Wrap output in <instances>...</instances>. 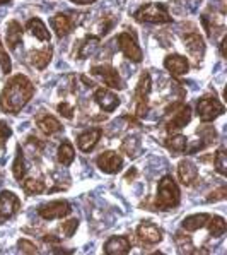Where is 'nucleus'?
<instances>
[{
  "instance_id": "1",
  "label": "nucleus",
  "mask_w": 227,
  "mask_h": 255,
  "mask_svg": "<svg viewBox=\"0 0 227 255\" xmlns=\"http://www.w3.org/2000/svg\"><path fill=\"white\" fill-rule=\"evenodd\" d=\"M34 96V86L22 74H17L5 84V88L0 93V110L3 113L15 115L31 101Z\"/></svg>"
},
{
  "instance_id": "2",
  "label": "nucleus",
  "mask_w": 227,
  "mask_h": 255,
  "mask_svg": "<svg viewBox=\"0 0 227 255\" xmlns=\"http://www.w3.org/2000/svg\"><path fill=\"white\" fill-rule=\"evenodd\" d=\"M179 199H181L179 188L176 185L173 176H169V175L162 176L157 185V199H155L157 209H160V211L174 209V207H178Z\"/></svg>"
},
{
  "instance_id": "3",
  "label": "nucleus",
  "mask_w": 227,
  "mask_h": 255,
  "mask_svg": "<svg viewBox=\"0 0 227 255\" xmlns=\"http://www.w3.org/2000/svg\"><path fill=\"white\" fill-rule=\"evenodd\" d=\"M134 17L139 22H151V24H167L173 21L166 7L159 5V3H146L137 10Z\"/></svg>"
},
{
  "instance_id": "4",
  "label": "nucleus",
  "mask_w": 227,
  "mask_h": 255,
  "mask_svg": "<svg viewBox=\"0 0 227 255\" xmlns=\"http://www.w3.org/2000/svg\"><path fill=\"white\" fill-rule=\"evenodd\" d=\"M166 113L169 115V120H167V124H166V130L169 132V134H173V132L179 130V128L186 127L191 120V108L183 103L169 107L166 110Z\"/></svg>"
},
{
  "instance_id": "5",
  "label": "nucleus",
  "mask_w": 227,
  "mask_h": 255,
  "mask_svg": "<svg viewBox=\"0 0 227 255\" xmlns=\"http://www.w3.org/2000/svg\"><path fill=\"white\" fill-rule=\"evenodd\" d=\"M224 105L215 96H203L197 103V113L202 122H212L224 113Z\"/></svg>"
},
{
  "instance_id": "6",
  "label": "nucleus",
  "mask_w": 227,
  "mask_h": 255,
  "mask_svg": "<svg viewBox=\"0 0 227 255\" xmlns=\"http://www.w3.org/2000/svg\"><path fill=\"white\" fill-rule=\"evenodd\" d=\"M151 76L147 72H144L139 79V84L135 88V115L137 117H144L147 113V101H149V94H151Z\"/></svg>"
},
{
  "instance_id": "7",
  "label": "nucleus",
  "mask_w": 227,
  "mask_h": 255,
  "mask_svg": "<svg viewBox=\"0 0 227 255\" xmlns=\"http://www.w3.org/2000/svg\"><path fill=\"white\" fill-rule=\"evenodd\" d=\"M72 213V207L67 201H53L48 202L45 206L40 207L38 214H40L41 219L45 221H52V219H64L65 216H69Z\"/></svg>"
},
{
  "instance_id": "8",
  "label": "nucleus",
  "mask_w": 227,
  "mask_h": 255,
  "mask_svg": "<svg viewBox=\"0 0 227 255\" xmlns=\"http://www.w3.org/2000/svg\"><path fill=\"white\" fill-rule=\"evenodd\" d=\"M21 207V201L19 197L10 190L0 192V225L9 221L12 216L17 213Z\"/></svg>"
},
{
  "instance_id": "9",
  "label": "nucleus",
  "mask_w": 227,
  "mask_h": 255,
  "mask_svg": "<svg viewBox=\"0 0 227 255\" xmlns=\"http://www.w3.org/2000/svg\"><path fill=\"white\" fill-rule=\"evenodd\" d=\"M116 43H118V48L121 50V53L125 55V57L128 58V60L132 62H142V50H140V46L137 45L135 38L132 36L130 33H121L118 34V38H116Z\"/></svg>"
},
{
  "instance_id": "10",
  "label": "nucleus",
  "mask_w": 227,
  "mask_h": 255,
  "mask_svg": "<svg viewBox=\"0 0 227 255\" xmlns=\"http://www.w3.org/2000/svg\"><path fill=\"white\" fill-rule=\"evenodd\" d=\"M91 72L96 77H99V79L103 81L108 88H111V89H123L125 88L118 70L109 67V65H96V67L91 69Z\"/></svg>"
},
{
  "instance_id": "11",
  "label": "nucleus",
  "mask_w": 227,
  "mask_h": 255,
  "mask_svg": "<svg viewBox=\"0 0 227 255\" xmlns=\"http://www.w3.org/2000/svg\"><path fill=\"white\" fill-rule=\"evenodd\" d=\"M96 164L104 173L115 175V173H118L121 170V166H123V159H121V156L116 151H106L96 159Z\"/></svg>"
},
{
  "instance_id": "12",
  "label": "nucleus",
  "mask_w": 227,
  "mask_h": 255,
  "mask_svg": "<svg viewBox=\"0 0 227 255\" xmlns=\"http://www.w3.org/2000/svg\"><path fill=\"white\" fill-rule=\"evenodd\" d=\"M137 237H139L140 242L147 243V245H155V243L162 242V231L154 223L144 221L137 228Z\"/></svg>"
},
{
  "instance_id": "13",
  "label": "nucleus",
  "mask_w": 227,
  "mask_h": 255,
  "mask_svg": "<svg viewBox=\"0 0 227 255\" xmlns=\"http://www.w3.org/2000/svg\"><path fill=\"white\" fill-rule=\"evenodd\" d=\"M94 101L97 103V107L104 112H115L120 105V98L115 93H111L109 89L99 88L94 91Z\"/></svg>"
},
{
  "instance_id": "14",
  "label": "nucleus",
  "mask_w": 227,
  "mask_h": 255,
  "mask_svg": "<svg viewBox=\"0 0 227 255\" xmlns=\"http://www.w3.org/2000/svg\"><path fill=\"white\" fill-rule=\"evenodd\" d=\"M164 67L169 74H173L174 77H179V76H185L188 72V69H190V62H188L186 57H183V55H167L166 58H164Z\"/></svg>"
},
{
  "instance_id": "15",
  "label": "nucleus",
  "mask_w": 227,
  "mask_h": 255,
  "mask_svg": "<svg viewBox=\"0 0 227 255\" xmlns=\"http://www.w3.org/2000/svg\"><path fill=\"white\" fill-rule=\"evenodd\" d=\"M132 249L128 237H111L104 243V254L108 255H125Z\"/></svg>"
},
{
  "instance_id": "16",
  "label": "nucleus",
  "mask_w": 227,
  "mask_h": 255,
  "mask_svg": "<svg viewBox=\"0 0 227 255\" xmlns=\"http://www.w3.org/2000/svg\"><path fill=\"white\" fill-rule=\"evenodd\" d=\"M178 176H179V180H181L183 185L190 187L197 182L198 168L195 166V163L190 161V159H183V161L178 164Z\"/></svg>"
},
{
  "instance_id": "17",
  "label": "nucleus",
  "mask_w": 227,
  "mask_h": 255,
  "mask_svg": "<svg viewBox=\"0 0 227 255\" xmlns=\"http://www.w3.org/2000/svg\"><path fill=\"white\" fill-rule=\"evenodd\" d=\"M185 46L190 52V55L197 60H202L203 53H205V43H203V38L198 33H190L185 36Z\"/></svg>"
},
{
  "instance_id": "18",
  "label": "nucleus",
  "mask_w": 227,
  "mask_h": 255,
  "mask_svg": "<svg viewBox=\"0 0 227 255\" xmlns=\"http://www.w3.org/2000/svg\"><path fill=\"white\" fill-rule=\"evenodd\" d=\"M101 135H103V130L99 127H94V128H89L85 130L84 134L79 135V149L82 152H89L92 151L94 146L99 142Z\"/></svg>"
},
{
  "instance_id": "19",
  "label": "nucleus",
  "mask_w": 227,
  "mask_h": 255,
  "mask_svg": "<svg viewBox=\"0 0 227 255\" xmlns=\"http://www.w3.org/2000/svg\"><path fill=\"white\" fill-rule=\"evenodd\" d=\"M36 125H38V128H40L43 134H46V135H53V134H57V132L62 130L60 122L55 119L53 115H48V113H43V115L38 117Z\"/></svg>"
},
{
  "instance_id": "20",
  "label": "nucleus",
  "mask_w": 227,
  "mask_h": 255,
  "mask_svg": "<svg viewBox=\"0 0 227 255\" xmlns=\"http://www.w3.org/2000/svg\"><path fill=\"white\" fill-rule=\"evenodd\" d=\"M52 26H53V29L58 38L67 36V34L72 33V29H74V22L67 14H55L52 17Z\"/></svg>"
},
{
  "instance_id": "21",
  "label": "nucleus",
  "mask_w": 227,
  "mask_h": 255,
  "mask_svg": "<svg viewBox=\"0 0 227 255\" xmlns=\"http://www.w3.org/2000/svg\"><path fill=\"white\" fill-rule=\"evenodd\" d=\"M209 218H210V216L205 214V213L186 216V218L183 219L181 226H183V230H186V231H197L200 228H205L207 223H209Z\"/></svg>"
},
{
  "instance_id": "22",
  "label": "nucleus",
  "mask_w": 227,
  "mask_h": 255,
  "mask_svg": "<svg viewBox=\"0 0 227 255\" xmlns=\"http://www.w3.org/2000/svg\"><path fill=\"white\" fill-rule=\"evenodd\" d=\"M164 146L169 149V152L173 156H178V154H183L186 151V146H188V140L185 135L181 134H176V135H169L164 142Z\"/></svg>"
},
{
  "instance_id": "23",
  "label": "nucleus",
  "mask_w": 227,
  "mask_h": 255,
  "mask_svg": "<svg viewBox=\"0 0 227 255\" xmlns=\"http://www.w3.org/2000/svg\"><path fill=\"white\" fill-rule=\"evenodd\" d=\"M22 41V26L17 21H10L7 24V45L10 50H15V46Z\"/></svg>"
},
{
  "instance_id": "24",
  "label": "nucleus",
  "mask_w": 227,
  "mask_h": 255,
  "mask_svg": "<svg viewBox=\"0 0 227 255\" xmlns=\"http://www.w3.org/2000/svg\"><path fill=\"white\" fill-rule=\"evenodd\" d=\"M27 29H29L31 34H33V36H36L38 40L50 41V31L46 29L45 22H43L41 19H38V17L29 19V21H27Z\"/></svg>"
},
{
  "instance_id": "25",
  "label": "nucleus",
  "mask_w": 227,
  "mask_h": 255,
  "mask_svg": "<svg viewBox=\"0 0 227 255\" xmlns=\"http://www.w3.org/2000/svg\"><path fill=\"white\" fill-rule=\"evenodd\" d=\"M53 55V48L52 46H46L43 50H36V52L31 53V64L34 65L36 69H45L46 65L50 64Z\"/></svg>"
},
{
  "instance_id": "26",
  "label": "nucleus",
  "mask_w": 227,
  "mask_h": 255,
  "mask_svg": "<svg viewBox=\"0 0 227 255\" xmlns=\"http://www.w3.org/2000/svg\"><path fill=\"white\" fill-rule=\"evenodd\" d=\"M57 158L62 166H70V164L74 163V159H76V151H74L72 144H70L69 140H64V142L60 144L58 152H57Z\"/></svg>"
},
{
  "instance_id": "27",
  "label": "nucleus",
  "mask_w": 227,
  "mask_h": 255,
  "mask_svg": "<svg viewBox=\"0 0 227 255\" xmlns=\"http://www.w3.org/2000/svg\"><path fill=\"white\" fill-rule=\"evenodd\" d=\"M207 225H209V231H210V235H212L214 238L222 237V235L226 233V230H227V225H226L224 218H221V216H210Z\"/></svg>"
},
{
  "instance_id": "28",
  "label": "nucleus",
  "mask_w": 227,
  "mask_h": 255,
  "mask_svg": "<svg viewBox=\"0 0 227 255\" xmlns=\"http://www.w3.org/2000/svg\"><path fill=\"white\" fill-rule=\"evenodd\" d=\"M97 46H99V38L97 36H87L84 41L80 43L79 48V58H87L96 52Z\"/></svg>"
},
{
  "instance_id": "29",
  "label": "nucleus",
  "mask_w": 227,
  "mask_h": 255,
  "mask_svg": "<svg viewBox=\"0 0 227 255\" xmlns=\"http://www.w3.org/2000/svg\"><path fill=\"white\" fill-rule=\"evenodd\" d=\"M26 173V161H24V154H22L21 147H17V154H15V159L12 163V175L15 180L21 182L22 176Z\"/></svg>"
},
{
  "instance_id": "30",
  "label": "nucleus",
  "mask_w": 227,
  "mask_h": 255,
  "mask_svg": "<svg viewBox=\"0 0 227 255\" xmlns=\"http://www.w3.org/2000/svg\"><path fill=\"white\" fill-rule=\"evenodd\" d=\"M22 188L27 195H40L45 192V183L43 180H38V178H26L24 183H22Z\"/></svg>"
},
{
  "instance_id": "31",
  "label": "nucleus",
  "mask_w": 227,
  "mask_h": 255,
  "mask_svg": "<svg viewBox=\"0 0 227 255\" xmlns=\"http://www.w3.org/2000/svg\"><path fill=\"white\" fill-rule=\"evenodd\" d=\"M121 149H123L130 158H137V156L140 154V151H142V147H140V140L137 139V137H127V139L123 140V146H121Z\"/></svg>"
},
{
  "instance_id": "32",
  "label": "nucleus",
  "mask_w": 227,
  "mask_h": 255,
  "mask_svg": "<svg viewBox=\"0 0 227 255\" xmlns=\"http://www.w3.org/2000/svg\"><path fill=\"white\" fill-rule=\"evenodd\" d=\"M174 240H176V245L179 249V254H191V249H193V242H191L190 235H185L181 231L174 235Z\"/></svg>"
},
{
  "instance_id": "33",
  "label": "nucleus",
  "mask_w": 227,
  "mask_h": 255,
  "mask_svg": "<svg viewBox=\"0 0 227 255\" xmlns=\"http://www.w3.org/2000/svg\"><path fill=\"white\" fill-rule=\"evenodd\" d=\"M77 228H79V219H69V221H64L60 226H58V233H60V237L70 238L74 233H76Z\"/></svg>"
},
{
  "instance_id": "34",
  "label": "nucleus",
  "mask_w": 227,
  "mask_h": 255,
  "mask_svg": "<svg viewBox=\"0 0 227 255\" xmlns=\"http://www.w3.org/2000/svg\"><path fill=\"white\" fill-rule=\"evenodd\" d=\"M198 134L202 135L203 139V147H207L209 144L215 142V139H217V132H215L214 127H210V125H203V127L198 128Z\"/></svg>"
},
{
  "instance_id": "35",
  "label": "nucleus",
  "mask_w": 227,
  "mask_h": 255,
  "mask_svg": "<svg viewBox=\"0 0 227 255\" xmlns=\"http://www.w3.org/2000/svg\"><path fill=\"white\" fill-rule=\"evenodd\" d=\"M215 170H217L222 176L227 175V154H226L224 149H221V151L215 154Z\"/></svg>"
},
{
  "instance_id": "36",
  "label": "nucleus",
  "mask_w": 227,
  "mask_h": 255,
  "mask_svg": "<svg viewBox=\"0 0 227 255\" xmlns=\"http://www.w3.org/2000/svg\"><path fill=\"white\" fill-rule=\"evenodd\" d=\"M12 135V130H10V127L5 124V122H0V149H3L5 146L7 139Z\"/></svg>"
},
{
  "instance_id": "37",
  "label": "nucleus",
  "mask_w": 227,
  "mask_h": 255,
  "mask_svg": "<svg viewBox=\"0 0 227 255\" xmlns=\"http://www.w3.org/2000/svg\"><path fill=\"white\" fill-rule=\"evenodd\" d=\"M227 197V188L226 187H221L217 190L210 192V195L207 197V202H217V201H224Z\"/></svg>"
},
{
  "instance_id": "38",
  "label": "nucleus",
  "mask_w": 227,
  "mask_h": 255,
  "mask_svg": "<svg viewBox=\"0 0 227 255\" xmlns=\"http://www.w3.org/2000/svg\"><path fill=\"white\" fill-rule=\"evenodd\" d=\"M17 247H19V250H21L22 254H38L36 245H34L33 242H29V240H19Z\"/></svg>"
},
{
  "instance_id": "39",
  "label": "nucleus",
  "mask_w": 227,
  "mask_h": 255,
  "mask_svg": "<svg viewBox=\"0 0 227 255\" xmlns=\"http://www.w3.org/2000/svg\"><path fill=\"white\" fill-rule=\"evenodd\" d=\"M58 113H60L64 119H74V108H72V105H69V103H60L58 105Z\"/></svg>"
},
{
  "instance_id": "40",
  "label": "nucleus",
  "mask_w": 227,
  "mask_h": 255,
  "mask_svg": "<svg viewBox=\"0 0 227 255\" xmlns=\"http://www.w3.org/2000/svg\"><path fill=\"white\" fill-rule=\"evenodd\" d=\"M0 65H2V72L3 74H9L10 72V58L9 55H7L5 52H0Z\"/></svg>"
},
{
  "instance_id": "41",
  "label": "nucleus",
  "mask_w": 227,
  "mask_h": 255,
  "mask_svg": "<svg viewBox=\"0 0 227 255\" xmlns=\"http://www.w3.org/2000/svg\"><path fill=\"white\" fill-rule=\"evenodd\" d=\"M70 2L77 3V5H87V3H94L96 0H70Z\"/></svg>"
},
{
  "instance_id": "42",
  "label": "nucleus",
  "mask_w": 227,
  "mask_h": 255,
  "mask_svg": "<svg viewBox=\"0 0 227 255\" xmlns=\"http://www.w3.org/2000/svg\"><path fill=\"white\" fill-rule=\"evenodd\" d=\"M226 43H227V38L224 36V38H222V41H221V53H222V57H226Z\"/></svg>"
},
{
  "instance_id": "43",
  "label": "nucleus",
  "mask_w": 227,
  "mask_h": 255,
  "mask_svg": "<svg viewBox=\"0 0 227 255\" xmlns=\"http://www.w3.org/2000/svg\"><path fill=\"white\" fill-rule=\"evenodd\" d=\"M135 175H137V171H135V170H130V171H128V173H127V176H125V180H130V178H134Z\"/></svg>"
},
{
  "instance_id": "44",
  "label": "nucleus",
  "mask_w": 227,
  "mask_h": 255,
  "mask_svg": "<svg viewBox=\"0 0 227 255\" xmlns=\"http://www.w3.org/2000/svg\"><path fill=\"white\" fill-rule=\"evenodd\" d=\"M5 2H9V0H0V3H5Z\"/></svg>"
},
{
  "instance_id": "45",
  "label": "nucleus",
  "mask_w": 227,
  "mask_h": 255,
  "mask_svg": "<svg viewBox=\"0 0 227 255\" xmlns=\"http://www.w3.org/2000/svg\"><path fill=\"white\" fill-rule=\"evenodd\" d=\"M0 46H2V43H0Z\"/></svg>"
}]
</instances>
